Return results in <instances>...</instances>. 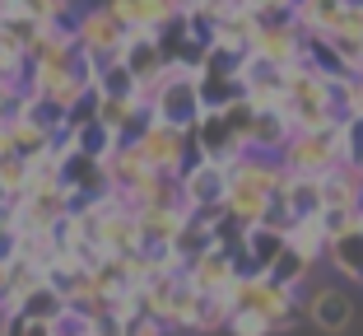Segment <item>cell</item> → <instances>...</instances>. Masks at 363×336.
<instances>
[{
	"label": "cell",
	"instance_id": "5",
	"mask_svg": "<svg viewBox=\"0 0 363 336\" xmlns=\"http://www.w3.org/2000/svg\"><path fill=\"white\" fill-rule=\"evenodd\" d=\"M70 38H75V47L98 65V70H103L107 61H117V56H121V47H126L130 33L94 0V5H84V10L70 14Z\"/></svg>",
	"mask_w": 363,
	"mask_h": 336
},
{
	"label": "cell",
	"instance_id": "2",
	"mask_svg": "<svg viewBox=\"0 0 363 336\" xmlns=\"http://www.w3.org/2000/svg\"><path fill=\"white\" fill-rule=\"evenodd\" d=\"M228 299H233V308H247V313L266 318L275 332H289V327H298V290H289V285H279L275 276H238L233 290H228Z\"/></svg>",
	"mask_w": 363,
	"mask_h": 336
},
{
	"label": "cell",
	"instance_id": "32",
	"mask_svg": "<svg viewBox=\"0 0 363 336\" xmlns=\"http://www.w3.org/2000/svg\"><path fill=\"white\" fill-rule=\"evenodd\" d=\"M359 229H363V210H359Z\"/></svg>",
	"mask_w": 363,
	"mask_h": 336
},
{
	"label": "cell",
	"instance_id": "17",
	"mask_svg": "<svg viewBox=\"0 0 363 336\" xmlns=\"http://www.w3.org/2000/svg\"><path fill=\"white\" fill-rule=\"evenodd\" d=\"M289 136H294V126H289V117L284 112H257V121H252V131H247V150L252 154H275L279 159V150L289 145Z\"/></svg>",
	"mask_w": 363,
	"mask_h": 336
},
{
	"label": "cell",
	"instance_id": "24",
	"mask_svg": "<svg viewBox=\"0 0 363 336\" xmlns=\"http://www.w3.org/2000/svg\"><path fill=\"white\" fill-rule=\"evenodd\" d=\"M0 192L10 196V201H19V196L28 192V159H19V154H0Z\"/></svg>",
	"mask_w": 363,
	"mask_h": 336
},
{
	"label": "cell",
	"instance_id": "4",
	"mask_svg": "<svg viewBox=\"0 0 363 336\" xmlns=\"http://www.w3.org/2000/svg\"><path fill=\"white\" fill-rule=\"evenodd\" d=\"M279 163H284L289 173H298V178H326V173H335V168L345 163V154H340V126H331V131H294L289 145L279 150Z\"/></svg>",
	"mask_w": 363,
	"mask_h": 336
},
{
	"label": "cell",
	"instance_id": "20",
	"mask_svg": "<svg viewBox=\"0 0 363 336\" xmlns=\"http://www.w3.org/2000/svg\"><path fill=\"white\" fill-rule=\"evenodd\" d=\"M289 248L303 252L308 261H326L331 239H326V224H321V215H298V220H294V229H289Z\"/></svg>",
	"mask_w": 363,
	"mask_h": 336
},
{
	"label": "cell",
	"instance_id": "3",
	"mask_svg": "<svg viewBox=\"0 0 363 336\" xmlns=\"http://www.w3.org/2000/svg\"><path fill=\"white\" fill-rule=\"evenodd\" d=\"M130 145L140 150V159L150 163L154 173H168V178H182V168L196 159L191 131H186V126H172V121H159V117L145 121V131H140Z\"/></svg>",
	"mask_w": 363,
	"mask_h": 336
},
{
	"label": "cell",
	"instance_id": "28",
	"mask_svg": "<svg viewBox=\"0 0 363 336\" xmlns=\"http://www.w3.org/2000/svg\"><path fill=\"white\" fill-rule=\"evenodd\" d=\"M363 210V206H359ZM359 210H321V224H326V239H340L350 229H359Z\"/></svg>",
	"mask_w": 363,
	"mask_h": 336
},
{
	"label": "cell",
	"instance_id": "11",
	"mask_svg": "<svg viewBox=\"0 0 363 336\" xmlns=\"http://www.w3.org/2000/svg\"><path fill=\"white\" fill-rule=\"evenodd\" d=\"M303 313H308L321 332H331V336L354 323V304H350V294H345L340 285H317V290L303 299Z\"/></svg>",
	"mask_w": 363,
	"mask_h": 336
},
{
	"label": "cell",
	"instance_id": "23",
	"mask_svg": "<svg viewBox=\"0 0 363 336\" xmlns=\"http://www.w3.org/2000/svg\"><path fill=\"white\" fill-rule=\"evenodd\" d=\"M5 10H19V14H28V19H38V23H70V0H0Z\"/></svg>",
	"mask_w": 363,
	"mask_h": 336
},
{
	"label": "cell",
	"instance_id": "10",
	"mask_svg": "<svg viewBox=\"0 0 363 336\" xmlns=\"http://www.w3.org/2000/svg\"><path fill=\"white\" fill-rule=\"evenodd\" d=\"M150 117L154 112L145 108L135 94H98V121H103L117 141H135Z\"/></svg>",
	"mask_w": 363,
	"mask_h": 336
},
{
	"label": "cell",
	"instance_id": "25",
	"mask_svg": "<svg viewBox=\"0 0 363 336\" xmlns=\"http://www.w3.org/2000/svg\"><path fill=\"white\" fill-rule=\"evenodd\" d=\"M257 23H279V19H294V5L298 0H238Z\"/></svg>",
	"mask_w": 363,
	"mask_h": 336
},
{
	"label": "cell",
	"instance_id": "8",
	"mask_svg": "<svg viewBox=\"0 0 363 336\" xmlns=\"http://www.w3.org/2000/svg\"><path fill=\"white\" fill-rule=\"evenodd\" d=\"M182 206L186 210H210V206H224V192H228V168L214 159H191L182 168Z\"/></svg>",
	"mask_w": 363,
	"mask_h": 336
},
{
	"label": "cell",
	"instance_id": "6",
	"mask_svg": "<svg viewBox=\"0 0 363 336\" xmlns=\"http://www.w3.org/2000/svg\"><path fill=\"white\" fill-rule=\"evenodd\" d=\"M303 47H308V33L298 28V19H279V23H257L247 56L257 65H270V70H289L303 61Z\"/></svg>",
	"mask_w": 363,
	"mask_h": 336
},
{
	"label": "cell",
	"instance_id": "33",
	"mask_svg": "<svg viewBox=\"0 0 363 336\" xmlns=\"http://www.w3.org/2000/svg\"><path fill=\"white\" fill-rule=\"evenodd\" d=\"M0 201H10V196H5V192H0Z\"/></svg>",
	"mask_w": 363,
	"mask_h": 336
},
{
	"label": "cell",
	"instance_id": "16",
	"mask_svg": "<svg viewBox=\"0 0 363 336\" xmlns=\"http://www.w3.org/2000/svg\"><path fill=\"white\" fill-rule=\"evenodd\" d=\"M210 308V294H201L186 276L172 285V308H168V332H201V318Z\"/></svg>",
	"mask_w": 363,
	"mask_h": 336
},
{
	"label": "cell",
	"instance_id": "1",
	"mask_svg": "<svg viewBox=\"0 0 363 336\" xmlns=\"http://www.w3.org/2000/svg\"><path fill=\"white\" fill-rule=\"evenodd\" d=\"M294 131H331L340 126V108H335V85L321 70H312L308 61L284 70V108Z\"/></svg>",
	"mask_w": 363,
	"mask_h": 336
},
{
	"label": "cell",
	"instance_id": "27",
	"mask_svg": "<svg viewBox=\"0 0 363 336\" xmlns=\"http://www.w3.org/2000/svg\"><path fill=\"white\" fill-rule=\"evenodd\" d=\"M224 332H228V336H275V327H270L266 318L247 313V308H233V318H228Z\"/></svg>",
	"mask_w": 363,
	"mask_h": 336
},
{
	"label": "cell",
	"instance_id": "19",
	"mask_svg": "<svg viewBox=\"0 0 363 336\" xmlns=\"http://www.w3.org/2000/svg\"><path fill=\"white\" fill-rule=\"evenodd\" d=\"M326 261H331L335 276H345V281H363V229H350V234L331 239Z\"/></svg>",
	"mask_w": 363,
	"mask_h": 336
},
{
	"label": "cell",
	"instance_id": "18",
	"mask_svg": "<svg viewBox=\"0 0 363 336\" xmlns=\"http://www.w3.org/2000/svg\"><path fill=\"white\" fill-rule=\"evenodd\" d=\"M252 33H257V19L242 10V5H233V10H224L219 19H214V28H210V43L214 47H228V52H242L247 56V47H252Z\"/></svg>",
	"mask_w": 363,
	"mask_h": 336
},
{
	"label": "cell",
	"instance_id": "9",
	"mask_svg": "<svg viewBox=\"0 0 363 336\" xmlns=\"http://www.w3.org/2000/svg\"><path fill=\"white\" fill-rule=\"evenodd\" d=\"M186 281L196 285L201 294H210V299H228V290H233V281H238V261H233V252L228 248H205L201 257H191L186 261Z\"/></svg>",
	"mask_w": 363,
	"mask_h": 336
},
{
	"label": "cell",
	"instance_id": "14",
	"mask_svg": "<svg viewBox=\"0 0 363 336\" xmlns=\"http://www.w3.org/2000/svg\"><path fill=\"white\" fill-rule=\"evenodd\" d=\"M363 206V168L340 163L335 173L321 178V210H359Z\"/></svg>",
	"mask_w": 363,
	"mask_h": 336
},
{
	"label": "cell",
	"instance_id": "26",
	"mask_svg": "<svg viewBox=\"0 0 363 336\" xmlns=\"http://www.w3.org/2000/svg\"><path fill=\"white\" fill-rule=\"evenodd\" d=\"M340 154L363 168V117H340Z\"/></svg>",
	"mask_w": 363,
	"mask_h": 336
},
{
	"label": "cell",
	"instance_id": "12",
	"mask_svg": "<svg viewBox=\"0 0 363 336\" xmlns=\"http://www.w3.org/2000/svg\"><path fill=\"white\" fill-rule=\"evenodd\" d=\"M117 61L126 65L130 75H135V85H140V89L168 70V56H163V47H159V38H154V33H130Z\"/></svg>",
	"mask_w": 363,
	"mask_h": 336
},
{
	"label": "cell",
	"instance_id": "13",
	"mask_svg": "<svg viewBox=\"0 0 363 336\" xmlns=\"http://www.w3.org/2000/svg\"><path fill=\"white\" fill-rule=\"evenodd\" d=\"M135 224H140V243L145 248H172L177 234L186 229V206H140Z\"/></svg>",
	"mask_w": 363,
	"mask_h": 336
},
{
	"label": "cell",
	"instance_id": "29",
	"mask_svg": "<svg viewBox=\"0 0 363 336\" xmlns=\"http://www.w3.org/2000/svg\"><path fill=\"white\" fill-rule=\"evenodd\" d=\"M228 318H233V299H210V308L201 318V332H224Z\"/></svg>",
	"mask_w": 363,
	"mask_h": 336
},
{
	"label": "cell",
	"instance_id": "15",
	"mask_svg": "<svg viewBox=\"0 0 363 336\" xmlns=\"http://www.w3.org/2000/svg\"><path fill=\"white\" fill-rule=\"evenodd\" d=\"M103 168H107V187H112L117 196H130V192L140 187V178H145V173H154L150 163L140 159V150H135L130 141H121L117 150L107 154V159H103Z\"/></svg>",
	"mask_w": 363,
	"mask_h": 336
},
{
	"label": "cell",
	"instance_id": "22",
	"mask_svg": "<svg viewBox=\"0 0 363 336\" xmlns=\"http://www.w3.org/2000/svg\"><path fill=\"white\" fill-rule=\"evenodd\" d=\"M312 266H317V261H308L303 252H294V248L284 243V252L270 261V271H266V276H275V281H279V285H289V290H298V285H308Z\"/></svg>",
	"mask_w": 363,
	"mask_h": 336
},
{
	"label": "cell",
	"instance_id": "21",
	"mask_svg": "<svg viewBox=\"0 0 363 336\" xmlns=\"http://www.w3.org/2000/svg\"><path fill=\"white\" fill-rule=\"evenodd\" d=\"M19 313L38 318V323H56V327H61L65 318H70V304H65V294L56 290L52 281H43L38 290L28 294V299H23V308H19Z\"/></svg>",
	"mask_w": 363,
	"mask_h": 336
},
{
	"label": "cell",
	"instance_id": "30",
	"mask_svg": "<svg viewBox=\"0 0 363 336\" xmlns=\"http://www.w3.org/2000/svg\"><path fill=\"white\" fill-rule=\"evenodd\" d=\"M163 332H168L163 323H154V318H145V313H130V318H126V332H121V336H163Z\"/></svg>",
	"mask_w": 363,
	"mask_h": 336
},
{
	"label": "cell",
	"instance_id": "7",
	"mask_svg": "<svg viewBox=\"0 0 363 336\" xmlns=\"http://www.w3.org/2000/svg\"><path fill=\"white\" fill-rule=\"evenodd\" d=\"M191 150L196 159H214V163H238L247 154V141L228 126L224 112H201V121L191 126Z\"/></svg>",
	"mask_w": 363,
	"mask_h": 336
},
{
	"label": "cell",
	"instance_id": "31",
	"mask_svg": "<svg viewBox=\"0 0 363 336\" xmlns=\"http://www.w3.org/2000/svg\"><path fill=\"white\" fill-rule=\"evenodd\" d=\"M61 336H98V332H89V327H61Z\"/></svg>",
	"mask_w": 363,
	"mask_h": 336
}]
</instances>
